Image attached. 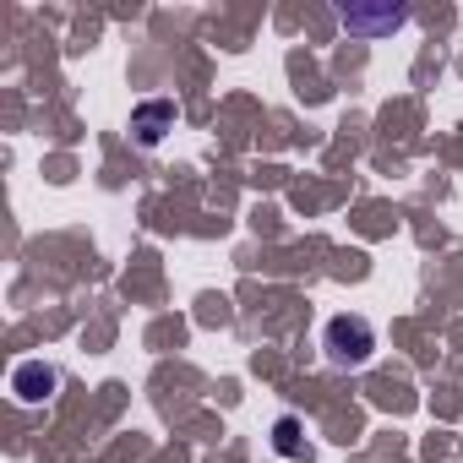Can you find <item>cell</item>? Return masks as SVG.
Returning <instances> with one entry per match:
<instances>
[{"label": "cell", "mask_w": 463, "mask_h": 463, "mask_svg": "<svg viewBox=\"0 0 463 463\" xmlns=\"http://www.w3.org/2000/svg\"><path fill=\"white\" fill-rule=\"evenodd\" d=\"M322 344H327V360H333V365L354 371V365H365V360H371L376 333H371V322H365V317H333V322H327V333H322Z\"/></svg>", "instance_id": "1"}, {"label": "cell", "mask_w": 463, "mask_h": 463, "mask_svg": "<svg viewBox=\"0 0 463 463\" xmlns=\"http://www.w3.org/2000/svg\"><path fill=\"white\" fill-rule=\"evenodd\" d=\"M338 23L349 28V33H360V39H376V33H392V28H403L409 23V6H344L338 12Z\"/></svg>", "instance_id": "2"}, {"label": "cell", "mask_w": 463, "mask_h": 463, "mask_svg": "<svg viewBox=\"0 0 463 463\" xmlns=\"http://www.w3.org/2000/svg\"><path fill=\"white\" fill-rule=\"evenodd\" d=\"M55 387H61V376H55V365H44V360H23V365L12 371V392H17V403H44Z\"/></svg>", "instance_id": "3"}, {"label": "cell", "mask_w": 463, "mask_h": 463, "mask_svg": "<svg viewBox=\"0 0 463 463\" xmlns=\"http://www.w3.org/2000/svg\"><path fill=\"white\" fill-rule=\"evenodd\" d=\"M169 126H175V104H169V99H147V104L131 109V131H137L142 147H158Z\"/></svg>", "instance_id": "4"}, {"label": "cell", "mask_w": 463, "mask_h": 463, "mask_svg": "<svg viewBox=\"0 0 463 463\" xmlns=\"http://www.w3.org/2000/svg\"><path fill=\"white\" fill-rule=\"evenodd\" d=\"M273 436H279V452H284V458H300V425H295V420H279Z\"/></svg>", "instance_id": "5"}]
</instances>
